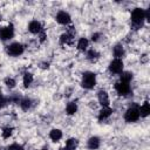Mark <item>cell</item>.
<instances>
[{"mask_svg": "<svg viewBox=\"0 0 150 150\" xmlns=\"http://www.w3.org/2000/svg\"><path fill=\"white\" fill-rule=\"evenodd\" d=\"M145 20V11L142 8H135L131 12V22L135 27H141L143 25V21Z\"/></svg>", "mask_w": 150, "mask_h": 150, "instance_id": "cell-1", "label": "cell"}, {"mask_svg": "<svg viewBox=\"0 0 150 150\" xmlns=\"http://www.w3.org/2000/svg\"><path fill=\"white\" fill-rule=\"evenodd\" d=\"M96 84V75L91 71H86L82 76V87L86 89H93Z\"/></svg>", "mask_w": 150, "mask_h": 150, "instance_id": "cell-2", "label": "cell"}, {"mask_svg": "<svg viewBox=\"0 0 150 150\" xmlns=\"http://www.w3.org/2000/svg\"><path fill=\"white\" fill-rule=\"evenodd\" d=\"M139 109L137 105H134V107H130L125 114H124V120L128 122V123H132V122H136L138 118H139Z\"/></svg>", "mask_w": 150, "mask_h": 150, "instance_id": "cell-3", "label": "cell"}, {"mask_svg": "<svg viewBox=\"0 0 150 150\" xmlns=\"http://www.w3.org/2000/svg\"><path fill=\"white\" fill-rule=\"evenodd\" d=\"M109 70L112 74H121L123 71V61L121 59H114L109 64Z\"/></svg>", "mask_w": 150, "mask_h": 150, "instance_id": "cell-4", "label": "cell"}, {"mask_svg": "<svg viewBox=\"0 0 150 150\" xmlns=\"http://www.w3.org/2000/svg\"><path fill=\"white\" fill-rule=\"evenodd\" d=\"M115 90L117 91V94L118 95H121V96H125V95H128L129 93H130V84L128 83V82H123V81H120V82H117L116 84H115Z\"/></svg>", "mask_w": 150, "mask_h": 150, "instance_id": "cell-5", "label": "cell"}, {"mask_svg": "<svg viewBox=\"0 0 150 150\" xmlns=\"http://www.w3.org/2000/svg\"><path fill=\"white\" fill-rule=\"evenodd\" d=\"M7 53H8L11 56H19V55H21V54L23 53V47H22L21 43L14 42V43H12V45L8 46Z\"/></svg>", "mask_w": 150, "mask_h": 150, "instance_id": "cell-6", "label": "cell"}, {"mask_svg": "<svg viewBox=\"0 0 150 150\" xmlns=\"http://www.w3.org/2000/svg\"><path fill=\"white\" fill-rule=\"evenodd\" d=\"M14 35V29H13V26L9 25L7 27H1L0 28V39L6 41V40H9L12 39Z\"/></svg>", "mask_w": 150, "mask_h": 150, "instance_id": "cell-7", "label": "cell"}, {"mask_svg": "<svg viewBox=\"0 0 150 150\" xmlns=\"http://www.w3.org/2000/svg\"><path fill=\"white\" fill-rule=\"evenodd\" d=\"M55 19H56V21H57L59 23H61V25H68V23L70 22V15H69L67 12H63V11L59 12V13L56 14Z\"/></svg>", "mask_w": 150, "mask_h": 150, "instance_id": "cell-8", "label": "cell"}, {"mask_svg": "<svg viewBox=\"0 0 150 150\" xmlns=\"http://www.w3.org/2000/svg\"><path fill=\"white\" fill-rule=\"evenodd\" d=\"M28 30L33 34H40L42 32V25L39 22V21H32L28 26Z\"/></svg>", "mask_w": 150, "mask_h": 150, "instance_id": "cell-9", "label": "cell"}, {"mask_svg": "<svg viewBox=\"0 0 150 150\" xmlns=\"http://www.w3.org/2000/svg\"><path fill=\"white\" fill-rule=\"evenodd\" d=\"M98 102L102 104V107H109V96L105 90L98 91Z\"/></svg>", "mask_w": 150, "mask_h": 150, "instance_id": "cell-10", "label": "cell"}, {"mask_svg": "<svg viewBox=\"0 0 150 150\" xmlns=\"http://www.w3.org/2000/svg\"><path fill=\"white\" fill-rule=\"evenodd\" d=\"M112 114V109L109 108V107H103L98 114V120L100 121H103V120H107L110 115Z\"/></svg>", "mask_w": 150, "mask_h": 150, "instance_id": "cell-11", "label": "cell"}, {"mask_svg": "<svg viewBox=\"0 0 150 150\" xmlns=\"http://www.w3.org/2000/svg\"><path fill=\"white\" fill-rule=\"evenodd\" d=\"M100 143H101V141H100L98 137H96V136L90 137L89 141H88V148H89L90 150H96V149L100 146Z\"/></svg>", "mask_w": 150, "mask_h": 150, "instance_id": "cell-12", "label": "cell"}, {"mask_svg": "<svg viewBox=\"0 0 150 150\" xmlns=\"http://www.w3.org/2000/svg\"><path fill=\"white\" fill-rule=\"evenodd\" d=\"M138 109H139V116L146 117L150 114V104H149V102H144Z\"/></svg>", "mask_w": 150, "mask_h": 150, "instance_id": "cell-13", "label": "cell"}, {"mask_svg": "<svg viewBox=\"0 0 150 150\" xmlns=\"http://www.w3.org/2000/svg\"><path fill=\"white\" fill-rule=\"evenodd\" d=\"M49 137L53 142H57L62 138V131L60 129H53L50 132H49Z\"/></svg>", "mask_w": 150, "mask_h": 150, "instance_id": "cell-14", "label": "cell"}, {"mask_svg": "<svg viewBox=\"0 0 150 150\" xmlns=\"http://www.w3.org/2000/svg\"><path fill=\"white\" fill-rule=\"evenodd\" d=\"M79 145V141L76 138H69L66 142V150H75Z\"/></svg>", "mask_w": 150, "mask_h": 150, "instance_id": "cell-15", "label": "cell"}, {"mask_svg": "<svg viewBox=\"0 0 150 150\" xmlns=\"http://www.w3.org/2000/svg\"><path fill=\"white\" fill-rule=\"evenodd\" d=\"M60 41H61V43H63V45H70L71 41H73V35L69 34V33H64V34L61 35Z\"/></svg>", "mask_w": 150, "mask_h": 150, "instance_id": "cell-16", "label": "cell"}, {"mask_svg": "<svg viewBox=\"0 0 150 150\" xmlns=\"http://www.w3.org/2000/svg\"><path fill=\"white\" fill-rule=\"evenodd\" d=\"M114 55L116 56V59H121L124 55V49L121 45H116L114 47Z\"/></svg>", "mask_w": 150, "mask_h": 150, "instance_id": "cell-17", "label": "cell"}, {"mask_svg": "<svg viewBox=\"0 0 150 150\" xmlns=\"http://www.w3.org/2000/svg\"><path fill=\"white\" fill-rule=\"evenodd\" d=\"M20 107L22 108V110L27 111L32 107V100L30 98H23V100H21L20 101Z\"/></svg>", "mask_w": 150, "mask_h": 150, "instance_id": "cell-18", "label": "cell"}, {"mask_svg": "<svg viewBox=\"0 0 150 150\" xmlns=\"http://www.w3.org/2000/svg\"><path fill=\"white\" fill-rule=\"evenodd\" d=\"M76 110H77V105H76L75 102L68 103V105H67V108H66V111H67L68 115H74V114L76 112Z\"/></svg>", "mask_w": 150, "mask_h": 150, "instance_id": "cell-19", "label": "cell"}, {"mask_svg": "<svg viewBox=\"0 0 150 150\" xmlns=\"http://www.w3.org/2000/svg\"><path fill=\"white\" fill-rule=\"evenodd\" d=\"M88 40L86 39V38H81L80 40H79V42H77V48L80 49V50H86L87 49V47H88Z\"/></svg>", "mask_w": 150, "mask_h": 150, "instance_id": "cell-20", "label": "cell"}, {"mask_svg": "<svg viewBox=\"0 0 150 150\" xmlns=\"http://www.w3.org/2000/svg\"><path fill=\"white\" fill-rule=\"evenodd\" d=\"M32 82H33V75L30 73H26L23 75V86L27 88L32 84Z\"/></svg>", "mask_w": 150, "mask_h": 150, "instance_id": "cell-21", "label": "cell"}, {"mask_svg": "<svg viewBox=\"0 0 150 150\" xmlns=\"http://www.w3.org/2000/svg\"><path fill=\"white\" fill-rule=\"evenodd\" d=\"M131 79H132V74L131 73H129V71H122L121 73V81L130 83Z\"/></svg>", "mask_w": 150, "mask_h": 150, "instance_id": "cell-22", "label": "cell"}, {"mask_svg": "<svg viewBox=\"0 0 150 150\" xmlns=\"http://www.w3.org/2000/svg\"><path fill=\"white\" fill-rule=\"evenodd\" d=\"M98 56H100V54H98L96 50H94V49L89 50L88 54H87V57H88L90 61H96V60L98 59Z\"/></svg>", "mask_w": 150, "mask_h": 150, "instance_id": "cell-23", "label": "cell"}, {"mask_svg": "<svg viewBox=\"0 0 150 150\" xmlns=\"http://www.w3.org/2000/svg\"><path fill=\"white\" fill-rule=\"evenodd\" d=\"M12 134H13V129H12V128H5V129L2 130V137H4V138L11 137Z\"/></svg>", "mask_w": 150, "mask_h": 150, "instance_id": "cell-24", "label": "cell"}, {"mask_svg": "<svg viewBox=\"0 0 150 150\" xmlns=\"http://www.w3.org/2000/svg\"><path fill=\"white\" fill-rule=\"evenodd\" d=\"M5 83H6V86H7L8 88H14V87H15V81H14V79H12V77H7V79L5 80Z\"/></svg>", "mask_w": 150, "mask_h": 150, "instance_id": "cell-25", "label": "cell"}, {"mask_svg": "<svg viewBox=\"0 0 150 150\" xmlns=\"http://www.w3.org/2000/svg\"><path fill=\"white\" fill-rule=\"evenodd\" d=\"M7 150H23V149H22V146H21V145H19V144L14 143V144L9 145V146L7 148Z\"/></svg>", "mask_w": 150, "mask_h": 150, "instance_id": "cell-26", "label": "cell"}, {"mask_svg": "<svg viewBox=\"0 0 150 150\" xmlns=\"http://www.w3.org/2000/svg\"><path fill=\"white\" fill-rule=\"evenodd\" d=\"M7 103H8V98H6L5 96H0V108H4Z\"/></svg>", "mask_w": 150, "mask_h": 150, "instance_id": "cell-27", "label": "cell"}, {"mask_svg": "<svg viewBox=\"0 0 150 150\" xmlns=\"http://www.w3.org/2000/svg\"><path fill=\"white\" fill-rule=\"evenodd\" d=\"M91 39H93V41H98V39H100V33H95V34H93Z\"/></svg>", "mask_w": 150, "mask_h": 150, "instance_id": "cell-28", "label": "cell"}, {"mask_svg": "<svg viewBox=\"0 0 150 150\" xmlns=\"http://www.w3.org/2000/svg\"><path fill=\"white\" fill-rule=\"evenodd\" d=\"M42 150H47V149H42Z\"/></svg>", "mask_w": 150, "mask_h": 150, "instance_id": "cell-29", "label": "cell"}]
</instances>
